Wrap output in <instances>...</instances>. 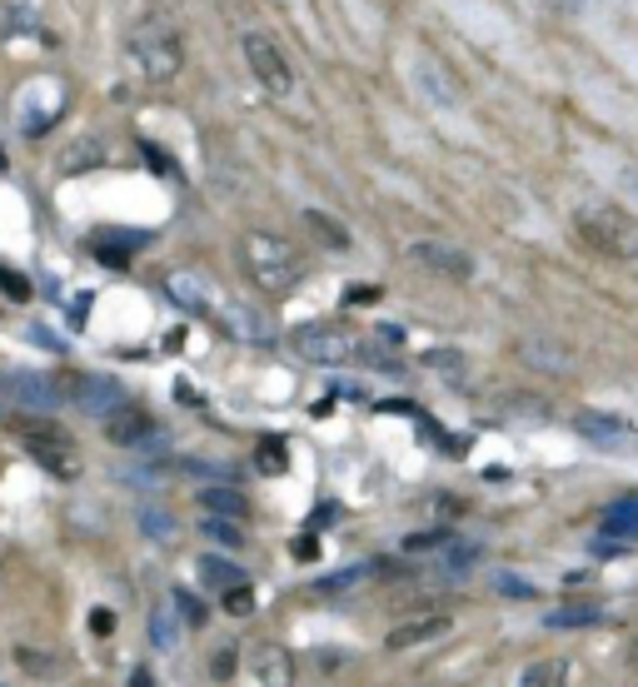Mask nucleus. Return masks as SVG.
Listing matches in <instances>:
<instances>
[{
  "instance_id": "obj_1",
  "label": "nucleus",
  "mask_w": 638,
  "mask_h": 687,
  "mask_svg": "<svg viewBox=\"0 0 638 687\" xmlns=\"http://www.w3.org/2000/svg\"><path fill=\"white\" fill-rule=\"evenodd\" d=\"M125 60H131V76L141 80V86H170V80H180V70H184L180 25L165 11L141 15L131 41H125Z\"/></svg>"
},
{
  "instance_id": "obj_2",
  "label": "nucleus",
  "mask_w": 638,
  "mask_h": 687,
  "mask_svg": "<svg viewBox=\"0 0 638 687\" xmlns=\"http://www.w3.org/2000/svg\"><path fill=\"white\" fill-rule=\"evenodd\" d=\"M239 269L265 294H290L304 280V255L270 229H249V235H239Z\"/></svg>"
},
{
  "instance_id": "obj_3",
  "label": "nucleus",
  "mask_w": 638,
  "mask_h": 687,
  "mask_svg": "<svg viewBox=\"0 0 638 687\" xmlns=\"http://www.w3.org/2000/svg\"><path fill=\"white\" fill-rule=\"evenodd\" d=\"M573 239H579L589 255L614 259V264L638 259V225L624 210H614V204H579V210H573Z\"/></svg>"
},
{
  "instance_id": "obj_4",
  "label": "nucleus",
  "mask_w": 638,
  "mask_h": 687,
  "mask_svg": "<svg viewBox=\"0 0 638 687\" xmlns=\"http://www.w3.org/2000/svg\"><path fill=\"white\" fill-rule=\"evenodd\" d=\"M21 449L31 463H41L55 478H76L80 473V449L60 424H45V429H21Z\"/></svg>"
},
{
  "instance_id": "obj_5",
  "label": "nucleus",
  "mask_w": 638,
  "mask_h": 687,
  "mask_svg": "<svg viewBox=\"0 0 638 687\" xmlns=\"http://www.w3.org/2000/svg\"><path fill=\"white\" fill-rule=\"evenodd\" d=\"M294 354L310 359V364H359V339L339 324H300Z\"/></svg>"
},
{
  "instance_id": "obj_6",
  "label": "nucleus",
  "mask_w": 638,
  "mask_h": 687,
  "mask_svg": "<svg viewBox=\"0 0 638 687\" xmlns=\"http://www.w3.org/2000/svg\"><path fill=\"white\" fill-rule=\"evenodd\" d=\"M239 45H245V65H249V76L260 80V90H270V95H290L294 70H290V60H284L280 45H275L270 35H260V31H249Z\"/></svg>"
},
{
  "instance_id": "obj_7",
  "label": "nucleus",
  "mask_w": 638,
  "mask_h": 687,
  "mask_svg": "<svg viewBox=\"0 0 638 687\" xmlns=\"http://www.w3.org/2000/svg\"><path fill=\"white\" fill-rule=\"evenodd\" d=\"M0 384L11 394V408H25V414H55V408L76 404V394L51 374H11V379H0Z\"/></svg>"
},
{
  "instance_id": "obj_8",
  "label": "nucleus",
  "mask_w": 638,
  "mask_h": 687,
  "mask_svg": "<svg viewBox=\"0 0 638 687\" xmlns=\"http://www.w3.org/2000/svg\"><path fill=\"white\" fill-rule=\"evenodd\" d=\"M165 294H170V304L184 309L190 319H220V304H225V294H220L205 274H195V269H175L170 280H165Z\"/></svg>"
},
{
  "instance_id": "obj_9",
  "label": "nucleus",
  "mask_w": 638,
  "mask_h": 687,
  "mask_svg": "<svg viewBox=\"0 0 638 687\" xmlns=\"http://www.w3.org/2000/svg\"><path fill=\"white\" fill-rule=\"evenodd\" d=\"M215 324H225V334L230 339H239V344H249V349H265V344H275V319L260 309V304H245V300H225L220 304V319Z\"/></svg>"
},
{
  "instance_id": "obj_10",
  "label": "nucleus",
  "mask_w": 638,
  "mask_h": 687,
  "mask_svg": "<svg viewBox=\"0 0 638 687\" xmlns=\"http://www.w3.org/2000/svg\"><path fill=\"white\" fill-rule=\"evenodd\" d=\"M410 259L419 269H429V274H439V280H455V284L474 280V259H469L464 249H455V245H439V239H414Z\"/></svg>"
},
{
  "instance_id": "obj_11",
  "label": "nucleus",
  "mask_w": 638,
  "mask_h": 687,
  "mask_svg": "<svg viewBox=\"0 0 638 687\" xmlns=\"http://www.w3.org/2000/svg\"><path fill=\"white\" fill-rule=\"evenodd\" d=\"M100 424H105V439L120 443V449H145V443H160L165 439L160 424H155L145 408H135V404L115 408V414H110V419H100Z\"/></svg>"
},
{
  "instance_id": "obj_12",
  "label": "nucleus",
  "mask_w": 638,
  "mask_h": 687,
  "mask_svg": "<svg viewBox=\"0 0 638 687\" xmlns=\"http://www.w3.org/2000/svg\"><path fill=\"white\" fill-rule=\"evenodd\" d=\"M449 633H455V618H449V612H424V618H410V623L390 628L384 647H390V653H410V647L439 643V638H449Z\"/></svg>"
},
{
  "instance_id": "obj_13",
  "label": "nucleus",
  "mask_w": 638,
  "mask_h": 687,
  "mask_svg": "<svg viewBox=\"0 0 638 687\" xmlns=\"http://www.w3.org/2000/svg\"><path fill=\"white\" fill-rule=\"evenodd\" d=\"M76 408H86V414H96V419H110L115 408H125L131 398H125V384L110 374H90V379H76Z\"/></svg>"
},
{
  "instance_id": "obj_14",
  "label": "nucleus",
  "mask_w": 638,
  "mask_h": 687,
  "mask_svg": "<svg viewBox=\"0 0 638 687\" xmlns=\"http://www.w3.org/2000/svg\"><path fill=\"white\" fill-rule=\"evenodd\" d=\"M249 673H255V683H260V687H290V683H294V657H290V647H280V643H255V647H249Z\"/></svg>"
},
{
  "instance_id": "obj_15",
  "label": "nucleus",
  "mask_w": 638,
  "mask_h": 687,
  "mask_svg": "<svg viewBox=\"0 0 638 687\" xmlns=\"http://www.w3.org/2000/svg\"><path fill=\"white\" fill-rule=\"evenodd\" d=\"M414 86H419V95L429 100V105L459 110V86L444 76V65L434 60V55H419V60H414Z\"/></svg>"
},
{
  "instance_id": "obj_16",
  "label": "nucleus",
  "mask_w": 638,
  "mask_h": 687,
  "mask_svg": "<svg viewBox=\"0 0 638 687\" xmlns=\"http://www.w3.org/2000/svg\"><path fill=\"white\" fill-rule=\"evenodd\" d=\"M195 573H200V583L215 593H230V588H239V583H249V573L239 568L235 559H220V553H205V559L195 563Z\"/></svg>"
},
{
  "instance_id": "obj_17",
  "label": "nucleus",
  "mask_w": 638,
  "mask_h": 687,
  "mask_svg": "<svg viewBox=\"0 0 638 687\" xmlns=\"http://www.w3.org/2000/svg\"><path fill=\"white\" fill-rule=\"evenodd\" d=\"M150 643L160 647V653H175V647H180V602H175V598L155 602V612H150Z\"/></svg>"
},
{
  "instance_id": "obj_18",
  "label": "nucleus",
  "mask_w": 638,
  "mask_h": 687,
  "mask_svg": "<svg viewBox=\"0 0 638 687\" xmlns=\"http://www.w3.org/2000/svg\"><path fill=\"white\" fill-rule=\"evenodd\" d=\"M573 429L584 433V439L604 443V449H614V443L628 439V424H624V419H608V414H594V408H584V414L573 419Z\"/></svg>"
},
{
  "instance_id": "obj_19",
  "label": "nucleus",
  "mask_w": 638,
  "mask_h": 687,
  "mask_svg": "<svg viewBox=\"0 0 638 687\" xmlns=\"http://www.w3.org/2000/svg\"><path fill=\"white\" fill-rule=\"evenodd\" d=\"M304 229H310V235L320 239L325 249H335V255H345V249H349V229L339 225V219H329L325 210H304Z\"/></svg>"
},
{
  "instance_id": "obj_20",
  "label": "nucleus",
  "mask_w": 638,
  "mask_h": 687,
  "mask_svg": "<svg viewBox=\"0 0 638 687\" xmlns=\"http://www.w3.org/2000/svg\"><path fill=\"white\" fill-rule=\"evenodd\" d=\"M519 359H524L529 369H544V374H569V369H573V359L563 354V349H553V344H539V339L519 344Z\"/></svg>"
},
{
  "instance_id": "obj_21",
  "label": "nucleus",
  "mask_w": 638,
  "mask_h": 687,
  "mask_svg": "<svg viewBox=\"0 0 638 687\" xmlns=\"http://www.w3.org/2000/svg\"><path fill=\"white\" fill-rule=\"evenodd\" d=\"M135 245H145V235H96L90 239V249H96L100 259H105L110 269H125L131 264V249Z\"/></svg>"
},
{
  "instance_id": "obj_22",
  "label": "nucleus",
  "mask_w": 638,
  "mask_h": 687,
  "mask_svg": "<svg viewBox=\"0 0 638 687\" xmlns=\"http://www.w3.org/2000/svg\"><path fill=\"white\" fill-rule=\"evenodd\" d=\"M604 533H614V538H638V494L618 498V504L608 508V514H604Z\"/></svg>"
},
{
  "instance_id": "obj_23",
  "label": "nucleus",
  "mask_w": 638,
  "mask_h": 687,
  "mask_svg": "<svg viewBox=\"0 0 638 687\" xmlns=\"http://www.w3.org/2000/svg\"><path fill=\"white\" fill-rule=\"evenodd\" d=\"M200 504H205V514H225V518H245L249 514V498L239 494V488H205L200 494Z\"/></svg>"
},
{
  "instance_id": "obj_24",
  "label": "nucleus",
  "mask_w": 638,
  "mask_h": 687,
  "mask_svg": "<svg viewBox=\"0 0 638 687\" xmlns=\"http://www.w3.org/2000/svg\"><path fill=\"white\" fill-rule=\"evenodd\" d=\"M200 533H205L210 543H220V548H239V543H245L239 518H225V514H205V518H200Z\"/></svg>"
},
{
  "instance_id": "obj_25",
  "label": "nucleus",
  "mask_w": 638,
  "mask_h": 687,
  "mask_svg": "<svg viewBox=\"0 0 638 687\" xmlns=\"http://www.w3.org/2000/svg\"><path fill=\"white\" fill-rule=\"evenodd\" d=\"M598 618H604V608H598V602H569V608L549 612V628H594Z\"/></svg>"
},
{
  "instance_id": "obj_26",
  "label": "nucleus",
  "mask_w": 638,
  "mask_h": 687,
  "mask_svg": "<svg viewBox=\"0 0 638 687\" xmlns=\"http://www.w3.org/2000/svg\"><path fill=\"white\" fill-rule=\"evenodd\" d=\"M90 165H105V150H100L96 140H76L60 155V174H80V170H90Z\"/></svg>"
},
{
  "instance_id": "obj_27",
  "label": "nucleus",
  "mask_w": 638,
  "mask_h": 687,
  "mask_svg": "<svg viewBox=\"0 0 638 687\" xmlns=\"http://www.w3.org/2000/svg\"><path fill=\"white\" fill-rule=\"evenodd\" d=\"M255 469L270 473V478H280V473L290 469V449H284L280 439H260V449H255Z\"/></svg>"
},
{
  "instance_id": "obj_28",
  "label": "nucleus",
  "mask_w": 638,
  "mask_h": 687,
  "mask_svg": "<svg viewBox=\"0 0 638 687\" xmlns=\"http://www.w3.org/2000/svg\"><path fill=\"white\" fill-rule=\"evenodd\" d=\"M141 533H150L155 543H170V538H175V518L165 514L160 504H145L141 508Z\"/></svg>"
},
{
  "instance_id": "obj_29",
  "label": "nucleus",
  "mask_w": 638,
  "mask_h": 687,
  "mask_svg": "<svg viewBox=\"0 0 638 687\" xmlns=\"http://www.w3.org/2000/svg\"><path fill=\"white\" fill-rule=\"evenodd\" d=\"M359 364L384 369V374H404V359L390 354V349H379V344H359Z\"/></svg>"
},
{
  "instance_id": "obj_30",
  "label": "nucleus",
  "mask_w": 638,
  "mask_h": 687,
  "mask_svg": "<svg viewBox=\"0 0 638 687\" xmlns=\"http://www.w3.org/2000/svg\"><path fill=\"white\" fill-rule=\"evenodd\" d=\"M494 593H504V598H539V588L524 583L519 573H494Z\"/></svg>"
},
{
  "instance_id": "obj_31",
  "label": "nucleus",
  "mask_w": 638,
  "mask_h": 687,
  "mask_svg": "<svg viewBox=\"0 0 638 687\" xmlns=\"http://www.w3.org/2000/svg\"><path fill=\"white\" fill-rule=\"evenodd\" d=\"M419 364L424 369H444V374H464V354H455V349H429Z\"/></svg>"
},
{
  "instance_id": "obj_32",
  "label": "nucleus",
  "mask_w": 638,
  "mask_h": 687,
  "mask_svg": "<svg viewBox=\"0 0 638 687\" xmlns=\"http://www.w3.org/2000/svg\"><path fill=\"white\" fill-rule=\"evenodd\" d=\"M210 677H215V683L235 677V647H215V653H210Z\"/></svg>"
},
{
  "instance_id": "obj_33",
  "label": "nucleus",
  "mask_w": 638,
  "mask_h": 687,
  "mask_svg": "<svg viewBox=\"0 0 638 687\" xmlns=\"http://www.w3.org/2000/svg\"><path fill=\"white\" fill-rule=\"evenodd\" d=\"M225 612H235V618L255 612V593H249V583H239V588H230V593H225Z\"/></svg>"
},
{
  "instance_id": "obj_34",
  "label": "nucleus",
  "mask_w": 638,
  "mask_h": 687,
  "mask_svg": "<svg viewBox=\"0 0 638 687\" xmlns=\"http://www.w3.org/2000/svg\"><path fill=\"white\" fill-rule=\"evenodd\" d=\"M175 602H180V612L190 618V628H200V623H205V602H200L195 593H175Z\"/></svg>"
},
{
  "instance_id": "obj_35",
  "label": "nucleus",
  "mask_w": 638,
  "mask_h": 687,
  "mask_svg": "<svg viewBox=\"0 0 638 687\" xmlns=\"http://www.w3.org/2000/svg\"><path fill=\"white\" fill-rule=\"evenodd\" d=\"M524 687H534V683H563V667L559 663H544V667H529V673L519 677Z\"/></svg>"
},
{
  "instance_id": "obj_36",
  "label": "nucleus",
  "mask_w": 638,
  "mask_h": 687,
  "mask_svg": "<svg viewBox=\"0 0 638 687\" xmlns=\"http://www.w3.org/2000/svg\"><path fill=\"white\" fill-rule=\"evenodd\" d=\"M290 553H294L300 563H314V559H320V538H314V533H300V538L290 543Z\"/></svg>"
},
{
  "instance_id": "obj_37",
  "label": "nucleus",
  "mask_w": 638,
  "mask_h": 687,
  "mask_svg": "<svg viewBox=\"0 0 638 687\" xmlns=\"http://www.w3.org/2000/svg\"><path fill=\"white\" fill-rule=\"evenodd\" d=\"M444 543V533H410L404 538V553H434Z\"/></svg>"
},
{
  "instance_id": "obj_38",
  "label": "nucleus",
  "mask_w": 638,
  "mask_h": 687,
  "mask_svg": "<svg viewBox=\"0 0 638 687\" xmlns=\"http://www.w3.org/2000/svg\"><path fill=\"white\" fill-rule=\"evenodd\" d=\"M0 290L11 294V300H25V294H31V284H25L15 269H0Z\"/></svg>"
},
{
  "instance_id": "obj_39",
  "label": "nucleus",
  "mask_w": 638,
  "mask_h": 687,
  "mask_svg": "<svg viewBox=\"0 0 638 687\" xmlns=\"http://www.w3.org/2000/svg\"><path fill=\"white\" fill-rule=\"evenodd\" d=\"M90 633H96V638H110V633H115V612H110V608H96V612H90Z\"/></svg>"
},
{
  "instance_id": "obj_40",
  "label": "nucleus",
  "mask_w": 638,
  "mask_h": 687,
  "mask_svg": "<svg viewBox=\"0 0 638 687\" xmlns=\"http://www.w3.org/2000/svg\"><path fill=\"white\" fill-rule=\"evenodd\" d=\"M365 573H369V568H345V573H335V578H325V588H329V593H339V588H355V583L365 578Z\"/></svg>"
},
{
  "instance_id": "obj_41",
  "label": "nucleus",
  "mask_w": 638,
  "mask_h": 687,
  "mask_svg": "<svg viewBox=\"0 0 638 687\" xmlns=\"http://www.w3.org/2000/svg\"><path fill=\"white\" fill-rule=\"evenodd\" d=\"M369 300H379L374 284H355V290H349V304H369Z\"/></svg>"
},
{
  "instance_id": "obj_42",
  "label": "nucleus",
  "mask_w": 638,
  "mask_h": 687,
  "mask_svg": "<svg viewBox=\"0 0 638 687\" xmlns=\"http://www.w3.org/2000/svg\"><path fill=\"white\" fill-rule=\"evenodd\" d=\"M549 5H553V11H563V15H579L589 0H549Z\"/></svg>"
},
{
  "instance_id": "obj_43",
  "label": "nucleus",
  "mask_w": 638,
  "mask_h": 687,
  "mask_svg": "<svg viewBox=\"0 0 638 687\" xmlns=\"http://www.w3.org/2000/svg\"><path fill=\"white\" fill-rule=\"evenodd\" d=\"M141 150H145V155H150V165H155V170H170V160H165V155H160V150H155V145H141Z\"/></svg>"
},
{
  "instance_id": "obj_44",
  "label": "nucleus",
  "mask_w": 638,
  "mask_h": 687,
  "mask_svg": "<svg viewBox=\"0 0 638 687\" xmlns=\"http://www.w3.org/2000/svg\"><path fill=\"white\" fill-rule=\"evenodd\" d=\"M5 408H11V394H5V384H0V414H5Z\"/></svg>"
},
{
  "instance_id": "obj_45",
  "label": "nucleus",
  "mask_w": 638,
  "mask_h": 687,
  "mask_svg": "<svg viewBox=\"0 0 638 687\" xmlns=\"http://www.w3.org/2000/svg\"><path fill=\"white\" fill-rule=\"evenodd\" d=\"M628 663H634V673H638V638H634V647H628Z\"/></svg>"
}]
</instances>
